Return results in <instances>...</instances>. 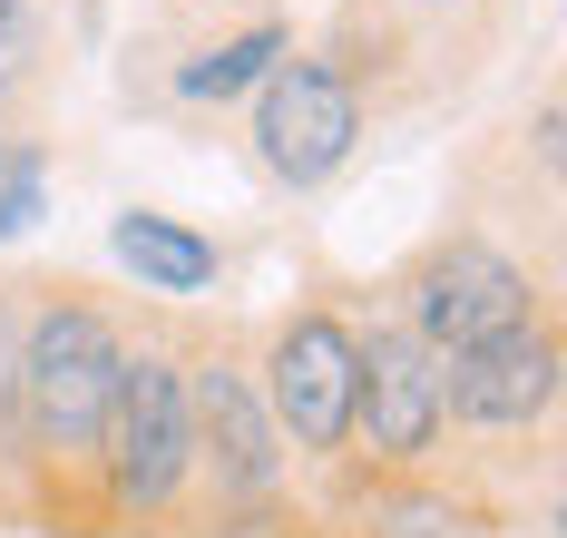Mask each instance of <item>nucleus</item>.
Returning a JSON list of instances; mask_svg holds the SVG:
<instances>
[{
  "label": "nucleus",
  "mask_w": 567,
  "mask_h": 538,
  "mask_svg": "<svg viewBox=\"0 0 567 538\" xmlns=\"http://www.w3.org/2000/svg\"><path fill=\"white\" fill-rule=\"evenodd\" d=\"M117 362H127V343L109 333V313L50 303L20 333V392H10V412L30 421L40 451H99L109 402H117Z\"/></svg>",
  "instance_id": "f257e3e1"
},
{
  "label": "nucleus",
  "mask_w": 567,
  "mask_h": 538,
  "mask_svg": "<svg viewBox=\"0 0 567 538\" xmlns=\"http://www.w3.org/2000/svg\"><path fill=\"white\" fill-rule=\"evenodd\" d=\"M352 147H362V99H352V79L333 60H303V50H284L265 79H255V157H265V177L275 186H323L352 167Z\"/></svg>",
  "instance_id": "f03ea898"
},
{
  "label": "nucleus",
  "mask_w": 567,
  "mask_h": 538,
  "mask_svg": "<svg viewBox=\"0 0 567 538\" xmlns=\"http://www.w3.org/2000/svg\"><path fill=\"white\" fill-rule=\"evenodd\" d=\"M99 461H109V489L127 509H167L186 461H196V431H186V372L167 353H127L117 362V402L109 431H99Z\"/></svg>",
  "instance_id": "7ed1b4c3"
},
{
  "label": "nucleus",
  "mask_w": 567,
  "mask_h": 538,
  "mask_svg": "<svg viewBox=\"0 0 567 538\" xmlns=\"http://www.w3.org/2000/svg\"><path fill=\"white\" fill-rule=\"evenodd\" d=\"M518 323H538L528 313V275H518L499 245H431L421 255V275H411V333L431 343V353L451 362L470 343H489V333H518Z\"/></svg>",
  "instance_id": "20e7f679"
},
{
  "label": "nucleus",
  "mask_w": 567,
  "mask_h": 538,
  "mask_svg": "<svg viewBox=\"0 0 567 538\" xmlns=\"http://www.w3.org/2000/svg\"><path fill=\"white\" fill-rule=\"evenodd\" d=\"M352 372H362V343L333 313H293L265 362V421L293 451H342L352 441Z\"/></svg>",
  "instance_id": "39448f33"
},
{
  "label": "nucleus",
  "mask_w": 567,
  "mask_h": 538,
  "mask_svg": "<svg viewBox=\"0 0 567 538\" xmlns=\"http://www.w3.org/2000/svg\"><path fill=\"white\" fill-rule=\"evenodd\" d=\"M548 402H558V333L548 323L489 333L441 362V412H460L470 431H528V421H548Z\"/></svg>",
  "instance_id": "423d86ee"
},
{
  "label": "nucleus",
  "mask_w": 567,
  "mask_h": 538,
  "mask_svg": "<svg viewBox=\"0 0 567 538\" xmlns=\"http://www.w3.org/2000/svg\"><path fill=\"white\" fill-rule=\"evenodd\" d=\"M441 353L392 323V333H372L362 343V372H352V431L382 451V461H421L431 441H441Z\"/></svg>",
  "instance_id": "0eeeda50"
},
{
  "label": "nucleus",
  "mask_w": 567,
  "mask_h": 538,
  "mask_svg": "<svg viewBox=\"0 0 567 538\" xmlns=\"http://www.w3.org/2000/svg\"><path fill=\"white\" fill-rule=\"evenodd\" d=\"M186 431H196V461H216V479H226L235 499H265L275 489V421H265L245 372L206 362L186 382Z\"/></svg>",
  "instance_id": "6e6552de"
},
{
  "label": "nucleus",
  "mask_w": 567,
  "mask_h": 538,
  "mask_svg": "<svg viewBox=\"0 0 567 538\" xmlns=\"http://www.w3.org/2000/svg\"><path fill=\"white\" fill-rule=\"evenodd\" d=\"M117 265L137 275V284H157V294H196V284H216V245L196 236V226H176V216H147V206H127L109 226Z\"/></svg>",
  "instance_id": "1a4fd4ad"
},
{
  "label": "nucleus",
  "mask_w": 567,
  "mask_h": 538,
  "mask_svg": "<svg viewBox=\"0 0 567 538\" xmlns=\"http://www.w3.org/2000/svg\"><path fill=\"white\" fill-rule=\"evenodd\" d=\"M284 50H293V40H284L275 20H255V30H235V40H216V50H196V60L176 69V99H196V108H206V99H245Z\"/></svg>",
  "instance_id": "9d476101"
},
{
  "label": "nucleus",
  "mask_w": 567,
  "mask_h": 538,
  "mask_svg": "<svg viewBox=\"0 0 567 538\" xmlns=\"http://www.w3.org/2000/svg\"><path fill=\"white\" fill-rule=\"evenodd\" d=\"M50 60V40H40V10L30 0H0V99L10 89H30V69Z\"/></svg>",
  "instance_id": "9b49d317"
},
{
  "label": "nucleus",
  "mask_w": 567,
  "mask_h": 538,
  "mask_svg": "<svg viewBox=\"0 0 567 538\" xmlns=\"http://www.w3.org/2000/svg\"><path fill=\"white\" fill-rule=\"evenodd\" d=\"M30 216H40V167L20 157V167H0V236H30Z\"/></svg>",
  "instance_id": "f8f14e48"
},
{
  "label": "nucleus",
  "mask_w": 567,
  "mask_h": 538,
  "mask_svg": "<svg viewBox=\"0 0 567 538\" xmlns=\"http://www.w3.org/2000/svg\"><path fill=\"white\" fill-rule=\"evenodd\" d=\"M401 10H470V0H401Z\"/></svg>",
  "instance_id": "ddd939ff"
},
{
  "label": "nucleus",
  "mask_w": 567,
  "mask_h": 538,
  "mask_svg": "<svg viewBox=\"0 0 567 538\" xmlns=\"http://www.w3.org/2000/svg\"><path fill=\"white\" fill-rule=\"evenodd\" d=\"M0 167H10V137H0Z\"/></svg>",
  "instance_id": "4468645a"
},
{
  "label": "nucleus",
  "mask_w": 567,
  "mask_h": 538,
  "mask_svg": "<svg viewBox=\"0 0 567 538\" xmlns=\"http://www.w3.org/2000/svg\"><path fill=\"white\" fill-rule=\"evenodd\" d=\"M235 10H255V0H235Z\"/></svg>",
  "instance_id": "2eb2a0df"
}]
</instances>
